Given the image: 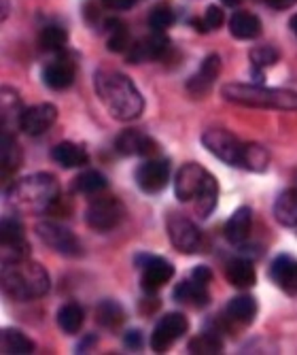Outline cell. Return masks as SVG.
Masks as SVG:
<instances>
[{"label": "cell", "mask_w": 297, "mask_h": 355, "mask_svg": "<svg viewBox=\"0 0 297 355\" xmlns=\"http://www.w3.org/2000/svg\"><path fill=\"white\" fill-rule=\"evenodd\" d=\"M93 89L98 98L111 113V117L119 121L138 119L145 111V98L127 75L119 71H96Z\"/></svg>", "instance_id": "cell-1"}, {"label": "cell", "mask_w": 297, "mask_h": 355, "mask_svg": "<svg viewBox=\"0 0 297 355\" xmlns=\"http://www.w3.org/2000/svg\"><path fill=\"white\" fill-rule=\"evenodd\" d=\"M9 205L24 215L51 213L60 202V183L49 173H35L17 179L7 189Z\"/></svg>", "instance_id": "cell-2"}, {"label": "cell", "mask_w": 297, "mask_h": 355, "mask_svg": "<svg viewBox=\"0 0 297 355\" xmlns=\"http://www.w3.org/2000/svg\"><path fill=\"white\" fill-rule=\"evenodd\" d=\"M174 193L181 202H193L195 213L202 219H206L217 209L219 185H217V179L204 166L195 162H187L177 173Z\"/></svg>", "instance_id": "cell-3"}, {"label": "cell", "mask_w": 297, "mask_h": 355, "mask_svg": "<svg viewBox=\"0 0 297 355\" xmlns=\"http://www.w3.org/2000/svg\"><path fill=\"white\" fill-rule=\"evenodd\" d=\"M51 287L49 272L30 257L3 264V292L15 302H30L43 298Z\"/></svg>", "instance_id": "cell-4"}, {"label": "cell", "mask_w": 297, "mask_h": 355, "mask_svg": "<svg viewBox=\"0 0 297 355\" xmlns=\"http://www.w3.org/2000/svg\"><path fill=\"white\" fill-rule=\"evenodd\" d=\"M221 96L227 103L255 107V109H274V111H297V92L249 85V83H227L221 87Z\"/></svg>", "instance_id": "cell-5"}, {"label": "cell", "mask_w": 297, "mask_h": 355, "mask_svg": "<svg viewBox=\"0 0 297 355\" xmlns=\"http://www.w3.org/2000/svg\"><path fill=\"white\" fill-rule=\"evenodd\" d=\"M125 219V205L115 196H98L85 209V223L96 232H111Z\"/></svg>", "instance_id": "cell-6"}, {"label": "cell", "mask_w": 297, "mask_h": 355, "mask_svg": "<svg viewBox=\"0 0 297 355\" xmlns=\"http://www.w3.org/2000/svg\"><path fill=\"white\" fill-rule=\"evenodd\" d=\"M202 143L215 157H219L227 166L242 164L244 143L238 137H234L232 132L223 130V128H210V130H206L202 135Z\"/></svg>", "instance_id": "cell-7"}, {"label": "cell", "mask_w": 297, "mask_h": 355, "mask_svg": "<svg viewBox=\"0 0 297 355\" xmlns=\"http://www.w3.org/2000/svg\"><path fill=\"white\" fill-rule=\"evenodd\" d=\"M37 234L49 249H53L60 255H66V257L83 255V247H81L79 239L75 236V232L64 228V225L57 221H41L37 225Z\"/></svg>", "instance_id": "cell-8"}, {"label": "cell", "mask_w": 297, "mask_h": 355, "mask_svg": "<svg viewBox=\"0 0 297 355\" xmlns=\"http://www.w3.org/2000/svg\"><path fill=\"white\" fill-rule=\"evenodd\" d=\"M0 243H3V264L30 257V245L26 241V228L17 217H5L3 219Z\"/></svg>", "instance_id": "cell-9"}, {"label": "cell", "mask_w": 297, "mask_h": 355, "mask_svg": "<svg viewBox=\"0 0 297 355\" xmlns=\"http://www.w3.org/2000/svg\"><path fill=\"white\" fill-rule=\"evenodd\" d=\"M166 228H168V236H170V243L174 245L177 251L181 253H195L202 245V234L197 230V225L181 215V213H170L168 215V221H166Z\"/></svg>", "instance_id": "cell-10"}, {"label": "cell", "mask_w": 297, "mask_h": 355, "mask_svg": "<svg viewBox=\"0 0 297 355\" xmlns=\"http://www.w3.org/2000/svg\"><path fill=\"white\" fill-rule=\"evenodd\" d=\"M187 330H189V321L183 313H166L153 328V334L149 340L151 349L155 353L168 351Z\"/></svg>", "instance_id": "cell-11"}, {"label": "cell", "mask_w": 297, "mask_h": 355, "mask_svg": "<svg viewBox=\"0 0 297 355\" xmlns=\"http://www.w3.org/2000/svg\"><path fill=\"white\" fill-rule=\"evenodd\" d=\"M170 181V162L166 157H147L136 171V183L145 193H159Z\"/></svg>", "instance_id": "cell-12"}, {"label": "cell", "mask_w": 297, "mask_h": 355, "mask_svg": "<svg viewBox=\"0 0 297 355\" xmlns=\"http://www.w3.org/2000/svg\"><path fill=\"white\" fill-rule=\"evenodd\" d=\"M170 51V39L166 32H153V35L141 39L127 49V62L129 64H141L147 60H163Z\"/></svg>", "instance_id": "cell-13"}, {"label": "cell", "mask_w": 297, "mask_h": 355, "mask_svg": "<svg viewBox=\"0 0 297 355\" xmlns=\"http://www.w3.org/2000/svg\"><path fill=\"white\" fill-rule=\"evenodd\" d=\"M141 268H143L141 283L147 294H157L159 289L174 277V266L166 260V257L147 255V260Z\"/></svg>", "instance_id": "cell-14"}, {"label": "cell", "mask_w": 297, "mask_h": 355, "mask_svg": "<svg viewBox=\"0 0 297 355\" xmlns=\"http://www.w3.org/2000/svg\"><path fill=\"white\" fill-rule=\"evenodd\" d=\"M57 119V107L51 103H41L35 107H26L24 119H21V130L30 137H41Z\"/></svg>", "instance_id": "cell-15"}, {"label": "cell", "mask_w": 297, "mask_h": 355, "mask_svg": "<svg viewBox=\"0 0 297 355\" xmlns=\"http://www.w3.org/2000/svg\"><path fill=\"white\" fill-rule=\"evenodd\" d=\"M219 75H221V58L217 53H210L202 62V67L197 69V73L189 77L187 92L191 96H195V98H202V96H206L213 89V85L219 79Z\"/></svg>", "instance_id": "cell-16"}, {"label": "cell", "mask_w": 297, "mask_h": 355, "mask_svg": "<svg viewBox=\"0 0 297 355\" xmlns=\"http://www.w3.org/2000/svg\"><path fill=\"white\" fill-rule=\"evenodd\" d=\"M24 113H26V107L21 103V96L13 87H3V96H0V119H3V132L17 135V130H21Z\"/></svg>", "instance_id": "cell-17"}, {"label": "cell", "mask_w": 297, "mask_h": 355, "mask_svg": "<svg viewBox=\"0 0 297 355\" xmlns=\"http://www.w3.org/2000/svg\"><path fill=\"white\" fill-rule=\"evenodd\" d=\"M117 151L121 155H143V157H155L159 153V145L155 139L143 135L141 130H123L117 137L115 143Z\"/></svg>", "instance_id": "cell-18"}, {"label": "cell", "mask_w": 297, "mask_h": 355, "mask_svg": "<svg viewBox=\"0 0 297 355\" xmlns=\"http://www.w3.org/2000/svg\"><path fill=\"white\" fill-rule=\"evenodd\" d=\"M77 75V67L71 58H55L53 62H49L47 67L43 69V81L47 87L62 92L69 89L75 81Z\"/></svg>", "instance_id": "cell-19"}, {"label": "cell", "mask_w": 297, "mask_h": 355, "mask_svg": "<svg viewBox=\"0 0 297 355\" xmlns=\"http://www.w3.org/2000/svg\"><path fill=\"white\" fill-rule=\"evenodd\" d=\"M270 279L289 296H297V260L293 255H278L270 264Z\"/></svg>", "instance_id": "cell-20"}, {"label": "cell", "mask_w": 297, "mask_h": 355, "mask_svg": "<svg viewBox=\"0 0 297 355\" xmlns=\"http://www.w3.org/2000/svg\"><path fill=\"white\" fill-rule=\"evenodd\" d=\"M251 228H253V211L251 207H240L232 213V217L225 223V239L229 245H244L251 236Z\"/></svg>", "instance_id": "cell-21"}, {"label": "cell", "mask_w": 297, "mask_h": 355, "mask_svg": "<svg viewBox=\"0 0 297 355\" xmlns=\"http://www.w3.org/2000/svg\"><path fill=\"white\" fill-rule=\"evenodd\" d=\"M174 300L193 309H204L210 304V294H208V285H202L193 279L183 281L174 287Z\"/></svg>", "instance_id": "cell-22"}, {"label": "cell", "mask_w": 297, "mask_h": 355, "mask_svg": "<svg viewBox=\"0 0 297 355\" xmlns=\"http://www.w3.org/2000/svg\"><path fill=\"white\" fill-rule=\"evenodd\" d=\"M51 157H53V162L60 164L62 168H81L89 162V155H87L85 147L71 143V141L57 143L51 149Z\"/></svg>", "instance_id": "cell-23"}, {"label": "cell", "mask_w": 297, "mask_h": 355, "mask_svg": "<svg viewBox=\"0 0 297 355\" xmlns=\"http://www.w3.org/2000/svg\"><path fill=\"white\" fill-rule=\"evenodd\" d=\"M229 32L234 39L253 41L261 35V19L251 11H236L229 19Z\"/></svg>", "instance_id": "cell-24"}, {"label": "cell", "mask_w": 297, "mask_h": 355, "mask_svg": "<svg viewBox=\"0 0 297 355\" xmlns=\"http://www.w3.org/2000/svg\"><path fill=\"white\" fill-rule=\"evenodd\" d=\"M274 217L280 225L297 228V187L280 191V196L274 202Z\"/></svg>", "instance_id": "cell-25"}, {"label": "cell", "mask_w": 297, "mask_h": 355, "mask_svg": "<svg viewBox=\"0 0 297 355\" xmlns=\"http://www.w3.org/2000/svg\"><path fill=\"white\" fill-rule=\"evenodd\" d=\"M0 162H3V177L5 181L15 175L24 162V153L21 147L15 139V135H7L3 132V147H0Z\"/></svg>", "instance_id": "cell-26"}, {"label": "cell", "mask_w": 297, "mask_h": 355, "mask_svg": "<svg viewBox=\"0 0 297 355\" xmlns=\"http://www.w3.org/2000/svg\"><path fill=\"white\" fill-rule=\"evenodd\" d=\"M225 277L234 287H240V289H249L257 283V272H255L253 262L240 260V257H236V260H232L227 264Z\"/></svg>", "instance_id": "cell-27"}, {"label": "cell", "mask_w": 297, "mask_h": 355, "mask_svg": "<svg viewBox=\"0 0 297 355\" xmlns=\"http://www.w3.org/2000/svg\"><path fill=\"white\" fill-rule=\"evenodd\" d=\"M257 311H259V306L253 296H236L227 302V317L242 326L253 324L257 317Z\"/></svg>", "instance_id": "cell-28"}, {"label": "cell", "mask_w": 297, "mask_h": 355, "mask_svg": "<svg viewBox=\"0 0 297 355\" xmlns=\"http://www.w3.org/2000/svg\"><path fill=\"white\" fill-rule=\"evenodd\" d=\"M0 349L7 355H30V353H35V343H32L21 330L7 328L3 330V336H0Z\"/></svg>", "instance_id": "cell-29"}, {"label": "cell", "mask_w": 297, "mask_h": 355, "mask_svg": "<svg viewBox=\"0 0 297 355\" xmlns=\"http://www.w3.org/2000/svg\"><path fill=\"white\" fill-rule=\"evenodd\" d=\"M85 324V313L77 302H66L57 311V326L64 334H77Z\"/></svg>", "instance_id": "cell-30"}, {"label": "cell", "mask_w": 297, "mask_h": 355, "mask_svg": "<svg viewBox=\"0 0 297 355\" xmlns=\"http://www.w3.org/2000/svg\"><path fill=\"white\" fill-rule=\"evenodd\" d=\"M105 28L109 32V41H107L109 51L123 53V51H127L132 47V39H129L125 21H121L119 17H111V19L105 21Z\"/></svg>", "instance_id": "cell-31"}, {"label": "cell", "mask_w": 297, "mask_h": 355, "mask_svg": "<svg viewBox=\"0 0 297 355\" xmlns=\"http://www.w3.org/2000/svg\"><path fill=\"white\" fill-rule=\"evenodd\" d=\"M96 321L107 330H117L125 321V311L117 300H102L96 306Z\"/></svg>", "instance_id": "cell-32"}, {"label": "cell", "mask_w": 297, "mask_h": 355, "mask_svg": "<svg viewBox=\"0 0 297 355\" xmlns=\"http://www.w3.org/2000/svg\"><path fill=\"white\" fill-rule=\"evenodd\" d=\"M268 166H270V153L266 151V147L259 143H244L240 168L251 173H263L268 171Z\"/></svg>", "instance_id": "cell-33"}, {"label": "cell", "mask_w": 297, "mask_h": 355, "mask_svg": "<svg viewBox=\"0 0 297 355\" xmlns=\"http://www.w3.org/2000/svg\"><path fill=\"white\" fill-rule=\"evenodd\" d=\"M109 187V181L102 173L98 171H85L75 179V191L77 193H85V196H96Z\"/></svg>", "instance_id": "cell-34"}, {"label": "cell", "mask_w": 297, "mask_h": 355, "mask_svg": "<svg viewBox=\"0 0 297 355\" xmlns=\"http://www.w3.org/2000/svg\"><path fill=\"white\" fill-rule=\"evenodd\" d=\"M189 353L195 355H219L223 353V340L217 332H204L200 336H195L187 345Z\"/></svg>", "instance_id": "cell-35"}, {"label": "cell", "mask_w": 297, "mask_h": 355, "mask_svg": "<svg viewBox=\"0 0 297 355\" xmlns=\"http://www.w3.org/2000/svg\"><path fill=\"white\" fill-rule=\"evenodd\" d=\"M39 43L45 51H62L66 47V43H69V32H66V28L55 26V24L45 26L41 30Z\"/></svg>", "instance_id": "cell-36"}, {"label": "cell", "mask_w": 297, "mask_h": 355, "mask_svg": "<svg viewBox=\"0 0 297 355\" xmlns=\"http://www.w3.org/2000/svg\"><path fill=\"white\" fill-rule=\"evenodd\" d=\"M280 53L276 47L272 45H259V47H253L251 53H249V60L253 64L255 71H263V69H270L274 67V64L278 62Z\"/></svg>", "instance_id": "cell-37"}, {"label": "cell", "mask_w": 297, "mask_h": 355, "mask_svg": "<svg viewBox=\"0 0 297 355\" xmlns=\"http://www.w3.org/2000/svg\"><path fill=\"white\" fill-rule=\"evenodd\" d=\"M172 24H174V11L168 5H157L149 13V26L153 28V32H166Z\"/></svg>", "instance_id": "cell-38"}, {"label": "cell", "mask_w": 297, "mask_h": 355, "mask_svg": "<svg viewBox=\"0 0 297 355\" xmlns=\"http://www.w3.org/2000/svg\"><path fill=\"white\" fill-rule=\"evenodd\" d=\"M204 21H206L208 30H219V28L223 26V21H225V13H223V9H221V7H217V5H210V7L206 9Z\"/></svg>", "instance_id": "cell-39"}, {"label": "cell", "mask_w": 297, "mask_h": 355, "mask_svg": "<svg viewBox=\"0 0 297 355\" xmlns=\"http://www.w3.org/2000/svg\"><path fill=\"white\" fill-rule=\"evenodd\" d=\"M143 340H145V338H143V332H141V330H129V332L123 336V345H125L127 349H134V351L143 347Z\"/></svg>", "instance_id": "cell-40"}, {"label": "cell", "mask_w": 297, "mask_h": 355, "mask_svg": "<svg viewBox=\"0 0 297 355\" xmlns=\"http://www.w3.org/2000/svg\"><path fill=\"white\" fill-rule=\"evenodd\" d=\"M191 279L197 281V283H202V285H208L213 281V270L208 266H195L191 270Z\"/></svg>", "instance_id": "cell-41"}, {"label": "cell", "mask_w": 297, "mask_h": 355, "mask_svg": "<svg viewBox=\"0 0 297 355\" xmlns=\"http://www.w3.org/2000/svg\"><path fill=\"white\" fill-rule=\"evenodd\" d=\"M138 3V0H102V5L111 11H125V9H132Z\"/></svg>", "instance_id": "cell-42"}, {"label": "cell", "mask_w": 297, "mask_h": 355, "mask_svg": "<svg viewBox=\"0 0 297 355\" xmlns=\"http://www.w3.org/2000/svg\"><path fill=\"white\" fill-rule=\"evenodd\" d=\"M268 7L276 9V11H285V9H291L297 5V0H266Z\"/></svg>", "instance_id": "cell-43"}, {"label": "cell", "mask_w": 297, "mask_h": 355, "mask_svg": "<svg viewBox=\"0 0 297 355\" xmlns=\"http://www.w3.org/2000/svg\"><path fill=\"white\" fill-rule=\"evenodd\" d=\"M191 26L195 28V32H202V35H206V32H208V26H206L204 19H193Z\"/></svg>", "instance_id": "cell-44"}, {"label": "cell", "mask_w": 297, "mask_h": 355, "mask_svg": "<svg viewBox=\"0 0 297 355\" xmlns=\"http://www.w3.org/2000/svg\"><path fill=\"white\" fill-rule=\"evenodd\" d=\"M221 3L225 5V7H238L242 0H221Z\"/></svg>", "instance_id": "cell-45"}, {"label": "cell", "mask_w": 297, "mask_h": 355, "mask_svg": "<svg viewBox=\"0 0 297 355\" xmlns=\"http://www.w3.org/2000/svg\"><path fill=\"white\" fill-rule=\"evenodd\" d=\"M9 15V0H3V19H7Z\"/></svg>", "instance_id": "cell-46"}, {"label": "cell", "mask_w": 297, "mask_h": 355, "mask_svg": "<svg viewBox=\"0 0 297 355\" xmlns=\"http://www.w3.org/2000/svg\"><path fill=\"white\" fill-rule=\"evenodd\" d=\"M291 30H293V35L297 37V15L291 17Z\"/></svg>", "instance_id": "cell-47"}]
</instances>
